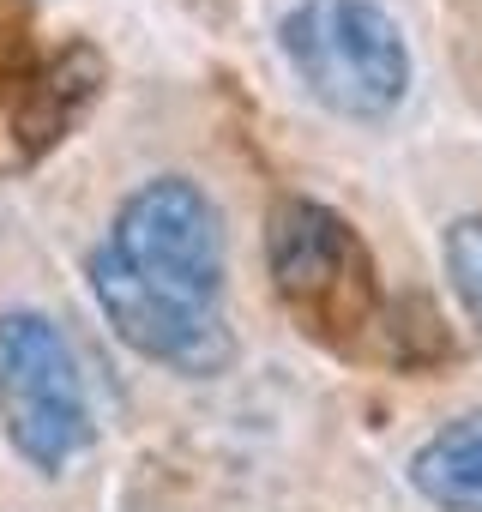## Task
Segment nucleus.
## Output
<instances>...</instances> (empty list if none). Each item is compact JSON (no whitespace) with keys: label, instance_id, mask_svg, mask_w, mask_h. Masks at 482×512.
I'll return each mask as SVG.
<instances>
[{"label":"nucleus","instance_id":"obj_2","mask_svg":"<svg viewBox=\"0 0 482 512\" xmlns=\"http://www.w3.org/2000/svg\"><path fill=\"white\" fill-rule=\"evenodd\" d=\"M266 278L284 308V320L332 350V356H368L386 326V290L374 247L362 229L308 193H284L266 211Z\"/></svg>","mask_w":482,"mask_h":512},{"label":"nucleus","instance_id":"obj_8","mask_svg":"<svg viewBox=\"0 0 482 512\" xmlns=\"http://www.w3.org/2000/svg\"><path fill=\"white\" fill-rule=\"evenodd\" d=\"M440 266H446V284L470 320V332L482 338V211H464L446 223L440 235Z\"/></svg>","mask_w":482,"mask_h":512},{"label":"nucleus","instance_id":"obj_3","mask_svg":"<svg viewBox=\"0 0 482 512\" xmlns=\"http://www.w3.org/2000/svg\"><path fill=\"white\" fill-rule=\"evenodd\" d=\"M278 49L314 103L350 121H386L410 97V43L380 0H296Z\"/></svg>","mask_w":482,"mask_h":512},{"label":"nucleus","instance_id":"obj_4","mask_svg":"<svg viewBox=\"0 0 482 512\" xmlns=\"http://www.w3.org/2000/svg\"><path fill=\"white\" fill-rule=\"evenodd\" d=\"M0 428L13 452L43 476H61L97 440L73 344L37 308L0 314Z\"/></svg>","mask_w":482,"mask_h":512},{"label":"nucleus","instance_id":"obj_5","mask_svg":"<svg viewBox=\"0 0 482 512\" xmlns=\"http://www.w3.org/2000/svg\"><path fill=\"white\" fill-rule=\"evenodd\" d=\"M103 79H109V67H103V55H97L91 43H67V49L43 55V61L25 73L19 97L7 103V127H13L19 163L49 157V151L91 115V103L103 97Z\"/></svg>","mask_w":482,"mask_h":512},{"label":"nucleus","instance_id":"obj_7","mask_svg":"<svg viewBox=\"0 0 482 512\" xmlns=\"http://www.w3.org/2000/svg\"><path fill=\"white\" fill-rule=\"evenodd\" d=\"M380 356L398 362V368H428V362H446V356H452V338H446L440 314H434L422 296H404V302H386Z\"/></svg>","mask_w":482,"mask_h":512},{"label":"nucleus","instance_id":"obj_6","mask_svg":"<svg viewBox=\"0 0 482 512\" xmlns=\"http://www.w3.org/2000/svg\"><path fill=\"white\" fill-rule=\"evenodd\" d=\"M410 488L440 512H482V410L440 422L410 452Z\"/></svg>","mask_w":482,"mask_h":512},{"label":"nucleus","instance_id":"obj_1","mask_svg":"<svg viewBox=\"0 0 482 512\" xmlns=\"http://www.w3.org/2000/svg\"><path fill=\"white\" fill-rule=\"evenodd\" d=\"M85 278L109 332L133 356L187 380H211L235 362V332L223 320V217L199 181H139L91 247Z\"/></svg>","mask_w":482,"mask_h":512}]
</instances>
